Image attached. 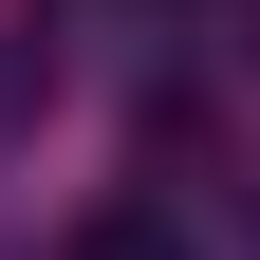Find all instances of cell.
<instances>
[{"label":"cell","instance_id":"6da1fadb","mask_svg":"<svg viewBox=\"0 0 260 260\" xmlns=\"http://www.w3.org/2000/svg\"><path fill=\"white\" fill-rule=\"evenodd\" d=\"M56 260H186V223H168V205H93Z\"/></svg>","mask_w":260,"mask_h":260}]
</instances>
